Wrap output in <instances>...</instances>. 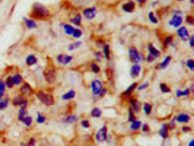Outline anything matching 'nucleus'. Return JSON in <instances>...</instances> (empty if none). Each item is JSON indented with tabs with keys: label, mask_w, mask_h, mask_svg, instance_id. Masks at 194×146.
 Here are the masks:
<instances>
[{
	"label": "nucleus",
	"mask_w": 194,
	"mask_h": 146,
	"mask_svg": "<svg viewBox=\"0 0 194 146\" xmlns=\"http://www.w3.org/2000/svg\"><path fill=\"white\" fill-rule=\"evenodd\" d=\"M171 41H172V37L169 36V37H167L165 39V41H164V43H163L164 46H167L171 42Z\"/></svg>",
	"instance_id": "nucleus-47"
},
{
	"label": "nucleus",
	"mask_w": 194,
	"mask_h": 146,
	"mask_svg": "<svg viewBox=\"0 0 194 146\" xmlns=\"http://www.w3.org/2000/svg\"><path fill=\"white\" fill-rule=\"evenodd\" d=\"M11 79H12L13 82L14 83V85L18 86L23 83V78L19 74H16L14 75L13 77H11Z\"/></svg>",
	"instance_id": "nucleus-16"
},
{
	"label": "nucleus",
	"mask_w": 194,
	"mask_h": 146,
	"mask_svg": "<svg viewBox=\"0 0 194 146\" xmlns=\"http://www.w3.org/2000/svg\"><path fill=\"white\" fill-rule=\"evenodd\" d=\"M160 88L163 93H169L170 92V89L168 88L166 86V84L165 83H162L161 84L160 86Z\"/></svg>",
	"instance_id": "nucleus-42"
},
{
	"label": "nucleus",
	"mask_w": 194,
	"mask_h": 146,
	"mask_svg": "<svg viewBox=\"0 0 194 146\" xmlns=\"http://www.w3.org/2000/svg\"><path fill=\"white\" fill-rule=\"evenodd\" d=\"M148 50L150 53V54L154 56L155 58H158L160 56V52L159 50H158L154 46H153L151 44H150L148 46Z\"/></svg>",
	"instance_id": "nucleus-18"
},
{
	"label": "nucleus",
	"mask_w": 194,
	"mask_h": 146,
	"mask_svg": "<svg viewBox=\"0 0 194 146\" xmlns=\"http://www.w3.org/2000/svg\"><path fill=\"white\" fill-rule=\"evenodd\" d=\"M25 24L26 26L29 29H34L37 28V24L36 23L35 21L33 20H30V19H25Z\"/></svg>",
	"instance_id": "nucleus-20"
},
{
	"label": "nucleus",
	"mask_w": 194,
	"mask_h": 146,
	"mask_svg": "<svg viewBox=\"0 0 194 146\" xmlns=\"http://www.w3.org/2000/svg\"><path fill=\"white\" fill-rule=\"evenodd\" d=\"M63 28L65 30V33L68 34V35H72V33L74 32V27L71 26L70 25L68 24H65V25L63 26Z\"/></svg>",
	"instance_id": "nucleus-27"
},
{
	"label": "nucleus",
	"mask_w": 194,
	"mask_h": 146,
	"mask_svg": "<svg viewBox=\"0 0 194 146\" xmlns=\"http://www.w3.org/2000/svg\"><path fill=\"white\" fill-rule=\"evenodd\" d=\"M134 6H135V5H134V2H129L126 4H125L122 6V9L124 11H125L126 12H131L134 9Z\"/></svg>",
	"instance_id": "nucleus-22"
},
{
	"label": "nucleus",
	"mask_w": 194,
	"mask_h": 146,
	"mask_svg": "<svg viewBox=\"0 0 194 146\" xmlns=\"http://www.w3.org/2000/svg\"><path fill=\"white\" fill-rule=\"evenodd\" d=\"M156 58L154 56H153L152 55H151L150 54L148 56V58H147V61H148V62H153V61H154V59Z\"/></svg>",
	"instance_id": "nucleus-50"
},
{
	"label": "nucleus",
	"mask_w": 194,
	"mask_h": 146,
	"mask_svg": "<svg viewBox=\"0 0 194 146\" xmlns=\"http://www.w3.org/2000/svg\"><path fill=\"white\" fill-rule=\"evenodd\" d=\"M130 103L133 107V110L135 113H138L141 110V103H139L136 99H131L130 100Z\"/></svg>",
	"instance_id": "nucleus-14"
},
{
	"label": "nucleus",
	"mask_w": 194,
	"mask_h": 146,
	"mask_svg": "<svg viewBox=\"0 0 194 146\" xmlns=\"http://www.w3.org/2000/svg\"><path fill=\"white\" fill-rule=\"evenodd\" d=\"M149 18L150 21L153 24H157L158 22V20L156 17L154 16V13L153 12H150L149 14Z\"/></svg>",
	"instance_id": "nucleus-40"
},
{
	"label": "nucleus",
	"mask_w": 194,
	"mask_h": 146,
	"mask_svg": "<svg viewBox=\"0 0 194 146\" xmlns=\"http://www.w3.org/2000/svg\"><path fill=\"white\" fill-rule=\"evenodd\" d=\"M107 129L106 127L104 126L100 129L96 135V139L97 142H102L107 139Z\"/></svg>",
	"instance_id": "nucleus-7"
},
{
	"label": "nucleus",
	"mask_w": 194,
	"mask_h": 146,
	"mask_svg": "<svg viewBox=\"0 0 194 146\" xmlns=\"http://www.w3.org/2000/svg\"><path fill=\"white\" fill-rule=\"evenodd\" d=\"M129 57L130 60L134 63H137L140 61V56L136 48L131 47L129 50Z\"/></svg>",
	"instance_id": "nucleus-5"
},
{
	"label": "nucleus",
	"mask_w": 194,
	"mask_h": 146,
	"mask_svg": "<svg viewBox=\"0 0 194 146\" xmlns=\"http://www.w3.org/2000/svg\"><path fill=\"white\" fill-rule=\"evenodd\" d=\"M159 134L164 139H166L168 136V132H167V127L165 124H163L161 128L159 131Z\"/></svg>",
	"instance_id": "nucleus-24"
},
{
	"label": "nucleus",
	"mask_w": 194,
	"mask_h": 146,
	"mask_svg": "<svg viewBox=\"0 0 194 146\" xmlns=\"http://www.w3.org/2000/svg\"><path fill=\"white\" fill-rule=\"evenodd\" d=\"M79 120L78 117L75 115H70L65 118V122L68 123V124H72L74 123H76Z\"/></svg>",
	"instance_id": "nucleus-23"
},
{
	"label": "nucleus",
	"mask_w": 194,
	"mask_h": 146,
	"mask_svg": "<svg viewBox=\"0 0 194 146\" xmlns=\"http://www.w3.org/2000/svg\"><path fill=\"white\" fill-rule=\"evenodd\" d=\"M178 1H182V0H178Z\"/></svg>",
	"instance_id": "nucleus-58"
},
{
	"label": "nucleus",
	"mask_w": 194,
	"mask_h": 146,
	"mask_svg": "<svg viewBox=\"0 0 194 146\" xmlns=\"http://www.w3.org/2000/svg\"><path fill=\"white\" fill-rule=\"evenodd\" d=\"M20 122H22L23 125H25L26 126L28 127L31 126L33 122V117L28 115L26 117H24L23 119H22Z\"/></svg>",
	"instance_id": "nucleus-17"
},
{
	"label": "nucleus",
	"mask_w": 194,
	"mask_h": 146,
	"mask_svg": "<svg viewBox=\"0 0 194 146\" xmlns=\"http://www.w3.org/2000/svg\"><path fill=\"white\" fill-rule=\"evenodd\" d=\"M190 90L188 88L185 89L184 91H180V90H177L176 91V96L178 97H182V96H185V95H188L190 94Z\"/></svg>",
	"instance_id": "nucleus-33"
},
{
	"label": "nucleus",
	"mask_w": 194,
	"mask_h": 146,
	"mask_svg": "<svg viewBox=\"0 0 194 146\" xmlns=\"http://www.w3.org/2000/svg\"><path fill=\"white\" fill-rule=\"evenodd\" d=\"M190 45L191 47H194V36H193L191 37V38H190Z\"/></svg>",
	"instance_id": "nucleus-54"
},
{
	"label": "nucleus",
	"mask_w": 194,
	"mask_h": 146,
	"mask_svg": "<svg viewBox=\"0 0 194 146\" xmlns=\"http://www.w3.org/2000/svg\"><path fill=\"white\" fill-rule=\"evenodd\" d=\"M83 14L87 19L92 20L96 14V9L95 8H87L84 10Z\"/></svg>",
	"instance_id": "nucleus-11"
},
{
	"label": "nucleus",
	"mask_w": 194,
	"mask_h": 146,
	"mask_svg": "<svg viewBox=\"0 0 194 146\" xmlns=\"http://www.w3.org/2000/svg\"><path fill=\"white\" fill-rule=\"evenodd\" d=\"M36 97L42 103L46 106H51L55 103L53 95L43 91H38L36 93Z\"/></svg>",
	"instance_id": "nucleus-2"
},
{
	"label": "nucleus",
	"mask_w": 194,
	"mask_h": 146,
	"mask_svg": "<svg viewBox=\"0 0 194 146\" xmlns=\"http://www.w3.org/2000/svg\"><path fill=\"white\" fill-rule=\"evenodd\" d=\"M149 130V127L146 124H144L142 127V131L144 132H148Z\"/></svg>",
	"instance_id": "nucleus-52"
},
{
	"label": "nucleus",
	"mask_w": 194,
	"mask_h": 146,
	"mask_svg": "<svg viewBox=\"0 0 194 146\" xmlns=\"http://www.w3.org/2000/svg\"><path fill=\"white\" fill-rule=\"evenodd\" d=\"M171 60V58L170 56L166 57L165 58V60L163 61V62H162L160 64V66H159L160 68H161V69H165V68H166L167 66L168 65V64L170 62Z\"/></svg>",
	"instance_id": "nucleus-30"
},
{
	"label": "nucleus",
	"mask_w": 194,
	"mask_h": 146,
	"mask_svg": "<svg viewBox=\"0 0 194 146\" xmlns=\"http://www.w3.org/2000/svg\"><path fill=\"white\" fill-rule=\"evenodd\" d=\"M137 86V83H134L131 85H130L129 88H127V90L125 91V95L128 97L130 94L132 93V91L136 88Z\"/></svg>",
	"instance_id": "nucleus-34"
},
{
	"label": "nucleus",
	"mask_w": 194,
	"mask_h": 146,
	"mask_svg": "<svg viewBox=\"0 0 194 146\" xmlns=\"http://www.w3.org/2000/svg\"><path fill=\"white\" fill-rule=\"evenodd\" d=\"M36 145V140L34 137H31L28 141V146H35Z\"/></svg>",
	"instance_id": "nucleus-45"
},
{
	"label": "nucleus",
	"mask_w": 194,
	"mask_h": 146,
	"mask_svg": "<svg viewBox=\"0 0 194 146\" xmlns=\"http://www.w3.org/2000/svg\"><path fill=\"white\" fill-rule=\"evenodd\" d=\"M188 146H194V140H192L188 144Z\"/></svg>",
	"instance_id": "nucleus-56"
},
{
	"label": "nucleus",
	"mask_w": 194,
	"mask_h": 146,
	"mask_svg": "<svg viewBox=\"0 0 194 146\" xmlns=\"http://www.w3.org/2000/svg\"><path fill=\"white\" fill-rule=\"evenodd\" d=\"M5 84L6 87L8 88H12L14 87V83L13 82L12 79H11V77H8V78L6 79V80L5 82Z\"/></svg>",
	"instance_id": "nucleus-35"
},
{
	"label": "nucleus",
	"mask_w": 194,
	"mask_h": 146,
	"mask_svg": "<svg viewBox=\"0 0 194 146\" xmlns=\"http://www.w3.org/2000/svg\"><path fill=\"white\" fill-rule=\"evenodd\" d=\"M9 105V100L8 99H4L0 100V111L6 108Z\"/></svg>",
	"instance_id": "nucleus-29"
},
{
	"label": "nucleus",
	"mask_w": 194,
	"mask_h": 146,
	"mask_svg": "<svg viewBox=\"0 0 194 146\" xmlns=\"http://www.w3.org/2000/svg\"><path fill=\"white\" fill-rule=\"evenodd\" d=\"M135 120H136V117L134 115L131 109L129 108V121L133 122Z\"/></svg>",
	"instance_id": "nucleus-44"
},
{
	"label": "nucleus",
	"mask_w": 194,
	"mask_h": 146,
	"mask_svg": "<svg viewBox=\"0 0 194 146\" xmlns=\"http://www.w3.org/2000/svg\"><path fill=\"white\" fill-rule=\"evenodd\" d=\"M190 118L187 114H179L176 119V121L180 123H187L190 120Z\"/></svg>",
	"instance_id": "nucleus-21"
},
{
	"label": "nucleus",
	"mask_w": 194,
	"mask_h": 146,
	"mask_svg": "<svg viewBox=\"0 0 194 146\" xmlns=\"http://www.w3.org/2000/svg\"><path fill=\"white\" fill-rule=\"evenodd\" d=\"M187 66L191 71L194 70V61L193 59H189L187 62Z\"/></svg>",
	"instance_id": "nucleus-43"
},
{
	"label": "nucleus",
	"mask_w": 194,
	"mask_h": 146,
	"mask_svg": "<svg viewBox=\"0 0 194 146\" xmlns=\"http://www.w3.org/2000/svg\"><path fill=\"white\" fill-rule=\"evenodd\" d=\"M148 86H149V83H148V82H146L145 83H144V84L141 85V86H139L138 88V89L139 90H144L146 88H148Z\"/></svg>",
	"instance_id": "nucleus-49"
},
{
	"label": "nucleus",
	"mask_w": 194,
	"mask_h": 146,
	"mask_svg": "<svg viewBox=\"0 0 194 146\" xmlns=\"http://www.w3.org/2000/svg\"><path fill=\"white\" fill-rule=\"evenodd\" d=\"M20 91L23 96H30L34 94V90L31 86L28 83H24L20 88Z\"/></svg>",
	"instance_id": "nucleus-6"
},
{
	"label": "nucleus",
	"mask_w": 194,
	"mask_h": 146,
	"mask_svg": "<svg viewBox=\"0 0 194 146\" xmlns=\"http://www.w3.org/2000/svg\"><path fill=\"white\" fill-rule=\"evenodd\" d=\"M91 87L93 93L95 95L99 94L102 89V82L99 80H93L91 84Z\"/></svg>",
	"instance_id": "nucleus-8"
},
{
	"label": "nucleus",
	"mask_w": 194,
	"mask_h": 146,
	"mask_svg": "<svg viewBox=\"0 0 194 146\" xmlns=\"http://www.w3.org/2000/svg\"><path fill=\"white\" fill-rule=\"evenodd\" d=\"M102 115V111L98 108H94L91 111V116L94 118H99Z\"/></svg>",
	"instance_id": "nucleus-32"
},
{
	"label": "nucleus",
	"mask_w": 194,
	"mask_h": 146,
	"mask_svg": "<svg viewBox=\"0 0 194 146\" xmlns=\"http://www.w3.org/2000/svg\"><path fill=\"white\" fill-rule=\"evenodd\" d=\"M81 44H82L81 42H79V41H78V42H74V43H71V44H70V45H69V46H68V49H69V50H70V51L74 50L75 49L78 48L81 45Z\"/></svg>",
	"instance_id": "nucleus-36"
},
{
	"label": "nucleus",
	"mask_w": 194,
	"mask_h": 146,
	"mask_svg": "<svg viewBox=\"0 0 194 146\" xmlns=\"http://www.w3.org/2000/svg\"><path fill=\"white\" fill-rule=\"evenodd\" d=\"M104 54H105V57L107 59H109V56H110V50H109V47L108 45L104 46Z\"/></svg>",
	"instance_id": "nucleus-41"
},
{
	"label": "nucleus",
	"mask_w": 194,
	"mask_h": 146,
	"mask_svg": "<svg viewBox=\"0 0 194 146\" xmlns=\"http://www.w3.org/2000/svg\"><path fill=\"white\" fill-rule=\"evenodd\" d=\"M75 95H76L75 91L73 90H71L68 91L67 93H65V94H63L62 96V98L63 100H67L74 99V98L75 97Z\"/></svg>",
	"instance_id": "nucleus-19"
},
{
	"label": "nucleus",
	"mask_w": 194,
	"mask_h": 146,
	"mask_svg": "<svg viewBox=\"0 0 194 146\" xmlns=\"http://www.w3.org/2000/svg\"><path fill=\"white\" fill-rule=\"evenodd\" d=\"M191 127H183L182 128V131L185 132H188L190 131H191Z\"/></svg>",
	"instance_id": "nucleus-53"
},
{
	"label": "nucleus",
	"mask_w": 194,
	"mask_h": 146,
	"mask_svg": "<svg viewBox=\"0 0 194 146\" xmlns=\"http://www.w3.org/2000/svg\"><path fill=\"white\" fill-rule=\"evenodd\" d=\"M182 18L178 14H176L173 17V19L170 20L169 23L170 25L174 26V28H177L180 25V24L182 23Z\"/></svg>",
	"instance_id": "nucleus-12"
},
{
	"label": "nucleus",
	"mask_w": 194,
	"mask_h": 146,
	"mask_svg": "<svg viewBox=\"0 0 194 146\" xmlns=\"http://www.w3.org/2000/svg\"><path fill=\"white\" fill-rule=\"evenodd\" d=\"M144 110L146 115L150 114L151 111V106L148 103H145L144 107Z\"/></svg>",
	"instance_id": "nucleus-39"
},
{
	"label": "nucleus",
	"mask_w": 194,
	"mask_h": 146,
	"mask_svg": "<svg viewBox=\"0 0 194 146\" xmlns=\"http://www.w3.org/2000/svg\"><path fill=\"white\" fill-rule=\"evenodd\" d=\"M82 126L84 127V128H88L90 126L89 122L87 120H83L82 123H81Z\"/></svg>",
	"instance_id": "nucleus-48"
},
{
	"label": "nucleus",
	"mask_w": 194,
	"mask_h": 146,
	"mask_svg": "<svg viewBox=\"0 0 194 146\" xmlns=\"http://www.w3.org/2000/svg\"><path fill=\"white\" fill-rule=\"evenodd\" d=\"M138 1L140 3H144L146 1V0H138Z\"/></svg>",
	"instance_id": "nucleus-57"
},
{
	"label": "nucleus",
	"mask_w": 194,
	"mask_h": 146,
	"mask_svg": "<svg viewBox=\"0 0 194 146\" xmlns=\"http://www.w3.org/2000/svg\"><path fill=\"white\" fill-rule=\"evenodd\" d=\"M91 68L95 73H98L100 71V68L96 64H92L91 65Z\"/></svg>",
	"instance_id": "nucleus-46"
},
{
	"label": "nucleus",
	"mask_w": 194,
	"mask_h": 146,
	"mask_svg": "<svg viewBox=\"0 0 194 146\" xmlns=\"http://www.w3.org/2000/svg\"><path fill=\"white\" fill-rule=\"evenodd\" d=\"M6 90V86L5 82L0 79V99H2L4 96L5 91Z\"/></svg>",
	"instance_id": "nucleus-31"
},
{
	"label": "nucleus",
	"mask_w": 194,
	"mask_h": 146,
	"mask_svg": "<svg viewBox=\"0 0 194 146\" xmlns=\"http://www.w3.org/2000/svg\"><path fill=\"white\" fill-rule=\"evenodd\" d=\"M37 117L36 121H37V122L38 124H43L46 121V117L43 115L42 114H41L39 112L37 113Z\"/></svg>",
	"instance_id": "nucleus-26"
},
{
	"label": "nucleus",
	"mask_w": 194,
	"mask_h": 146,
	"mask_svg": "<svg viewBox=\"0 0 194 146\" xmlns=\"http://www.w3.org/2000/svg\"><path fill=\"white\" fill-rule=\"evenodd\" d=\"M82 16L80 14L76 15L74 18L70 20V21L76 26H79L81 24Z\"/></svg>",
	"instance_id": "nucleus-28"
},
{
	"label": "nucleus",
	"mask_w": 194,
	"mask_h": 146,
	"mask_svg": "<svg viewBox=\"0 0 194 146\" xmlns=\"http://www.w3.org/2000/svg\"><path fill=\"white\" fill-rule=\"evenodd\" d=\"M28 115V110L26 108H20L18 112V119L20 121L22 119H23L25 117Z\"/></svg>",
	"instance_id": "nucleus-25"
},
{
	"label": "nucleus",
	"mask_w": 194,
	"mask_h": 146,
	"mask_svg": "<svg viewBox=\"0 0 194 146\" xmlns=\"http://www.w3.org/2000/svg\"><path fill=\"white\" fill-rule=\"evenodd\" d=\"M141 125V122L140 121H134L131 124L130 128L133 130H138Z\"/></svg>",
	"instance_id": "nucleus-37"
},
{
	"label": "nucleus",
	"mask_w": 194,
	"mask_h": 146,
	"mask_svg": "<svg viewBox=\"0 0 194 146\" xmlns=\"http://www.w3.org/2000/svg\"><path fill=\"white\" fill-rule=\"evenodd\" d=\"M72 59V57L68 55L65 54H59L57 56L56 60L59 63L63 64V65H67L69 63Z\"/></svg>",
	"instance_id": "nucleus-9"
},
{
	"label": "nucleus",
	"mask_w": 194,
	"mask_h": 146,
	"mask_svg": "<svg viewBox=\"0 0 194 146\" xmlns=\"http://www.w3.org/2000/svg\"><path fill=\"white\" fill-rule=\"evenodd\" d=\"M49 10L45 6L39 4H36L33 5L31 13V17L39 19H46L49 16Z\"/></svg>",
	"instance_id": "nucleus-1"
},
{
	"label": "nucleus",
	"mask_w": 194,
	"mask_h": 146,
	"mask_svg": "<svg viewBox=\"0 0 194 146\" xmlns=\"http://www.w3.org/2000/svg\"><path fill=\"white\" fill-rule=\"evenodd\" d=\"M187 21L191 24H194V18L192 16H188L187 17Z\"/></svg>",
	"instance_id": "nucleus-51"
},
{
	"label": "nucleus",
	"mask_w": 194,
	"mask_h": 146,
	"mask_svg": "<svg viewBox=\"0 0 194 146\" xmlns=\"http://www.w3.org/2000/svg\"><path fill=\"white\" fill-rule=\"evenodd\" d=\"M13 104L14 106L20 108H27L28 101L26 98L23 95H17L13 98L12 100Z\"/></svg>",
	"instance_id": "nucleus-3"
},
{
	"label": "nucleus",
	"mask_w": 194,
	"mask_h": 146,
	"mask_svg": "<svg viewBox=\"0 0 194 146\" xmlns=\"http://www.w3.org/2000/svg\"><path fill=\"white\" fill-rule=\"evenodd\" d=\"M82 32L80 30L78 29H75L74 32L72 33V36L74 38H80L82 36Z\"/></svg>",
	"instance_id": "nucleus-38"
},
{
	"label": "nucleus",
	"mask_w": 194,
	"mask_h": 146,
	"mask_svg": "<svg viewBox=\"0 0 194 146\" xmlns=\"http://www.w3.org/2000/svg\"><path fill=\"white\" fill-rule=\"evenodd\" d=\"M38 59L34 55H29L26 59V63L28 66H31L37 64Z\"/></svg>",
	"instance_id": "nucleus-15"
},
{
	"label": "nucleus",
	"mask_w": 194,
	"mask_h": 146,
	"mask_svg": "<svg viewBox=\"0 0 194 146\" xmlns=\"http://www.w3.org/2000/svg\"><path fill=\"white\" fill-rule=\"evenodd\" d=\"M178 34L183 41H187L190 39V36L188 30L184 26H182L178 29Z\"/></svg>",
	"instance_id": "nucleus-10"
},
{
	"label": "nucleus",
	"mask_w": 194,
	"mask_h": 146,
	"mask_svg": "<svg viewBox=\"0 0 194 146\" xmlns=\"http://www.w3.org/2000/svg\"><path fill=\"white\" fill-rule=\"evenodd\" d=\"M141 71V67L139 65H134L132 66L130 70V75L132 78H136L139 77Z\"/></svg>",
	"instance_id": "nucleus-13"
},
{
	"label": "nucleus",
	"mask_w": 194,
	"mask_h": 146,
	"mask_svg": "<svg viewBox=\"0 0 194 146\" xmlns=\"http://www.w3.org/2000/svg\"><path fill=\"white\" fill-rule=\"evenodd\" d=\"M106 92H107V90H105V89H102V91H101V92L100 93V96H103V95H104V94L106 93Z\"/></svg>",
	"instance_id": "nucleus-55"
},
{
	"label": "nucleus",
	"mask_w": 194,
	"mask_h": 146,
	"mask_svg": "<svg viewBox=\"0 0 194 146\" xmlns=\"http://www.w3.org/2000/svg\"><path fill=\"white\" fill-rule=\"evenodd\" d=\"M45 78L47 82L49 84H53L55 82L56 78V72L53 68L47 69L44 73Z\"/></svg>",
	"instance_id": "nucleus-4"
}]
</instances>
